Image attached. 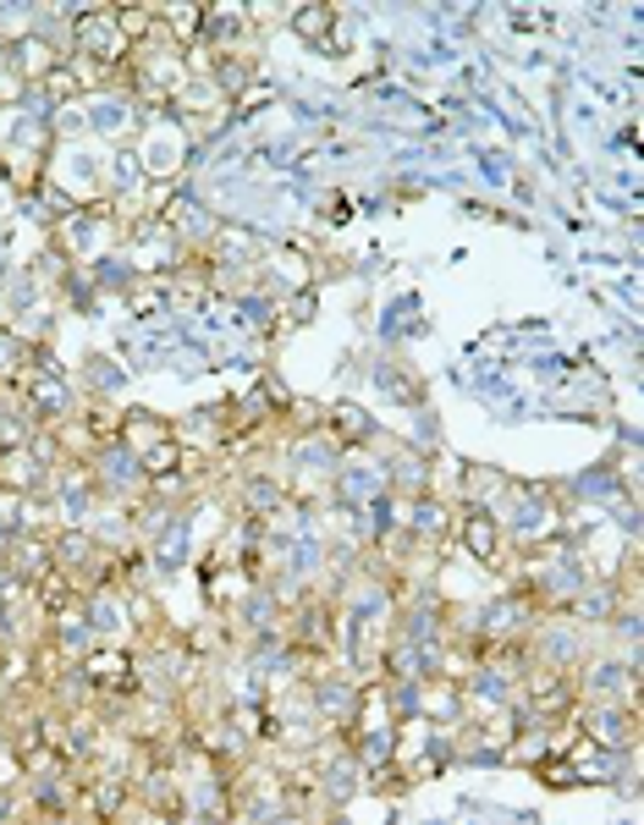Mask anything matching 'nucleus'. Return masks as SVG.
I'll return each instance as SVG.
<instances>
[{
  "label": "nucleus",
  "mask_w": 644,
  "mask_h": 825,
  "mask_svg": "<svg viewBox=\"0 0 644 825\" xmlns=\"http://www.w3.org/2000/svg\"><path fill=\"white\" fill-rule=\"evenodd\" d=\"M127 33H121V17L116 11H88L83 17V28H77V50L88 55V61H99V66H116L121 55H127Z\"/></svg>",
  "instance_id": "f257e3e1"
},
{
  "label": "nucleus",
  "mask_w": 644,
  "mask_h": 825,
  "mask_svg": "<svg viewBox=\"0 0 644 825\" xmlns=\"http://www.w3.org/2000/svg\"><path fill=\"white\" fill-rule=\"evenodd\" d=\"M463 539H469V545H474L480 556H496V528H491V517H469Z\"/></svg>",
  "instance_id": "f03ea898"
},
{
  "label": "nucleus",
  "mask_w": 644,
  "mask_h": 825,
  "mask_svg": "<svg viewBox=\"0 0 644 825\" xmlns=\"http://www.w3.org/2000/svg\"><path fill=\"white\" fill-rule=\"evenodd\" d=\"M298 28H303L309 39H320V33L331 28V11H325V6H309V11H298Z\"/></svg>",
  "instance_id": "7ed1b4c3"
}]
</instances>
